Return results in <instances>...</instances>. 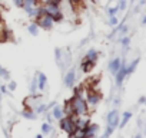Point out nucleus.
Instances as JSON below:
<instances>
[{
  "instance_id": "nucleus-26",
  "label": "nucleus",
  "mask_w": 146,
  "mask_h": 138,
  "mask_svg": "<svg viewBox=\"0 0 146 138\" xmlns=\"http://www.w3.org/2000/svg\"><path fill=\"white\" fill-rule=\"evenodd\" d=\"M16 88H17L16 82H15V81H10V82H9V85H7V89H9V91H15Z\"/></svg>"
},
{
  "instance_id": "nucleus-23",
  "label": "nucleus",
  "mask_w": 146,
  "mask_h": 138,
  "mask_svg": "<svg viewBox=\"0 0 146 138\" xmlns=\"http://www.w3.org/2000/svg\"><path fill=\"white\" fill-rule=\"evenodd\" d=\"M117 23H119V20H117V17L116 16H110V20H109V25L110 26H117Z\"/></svg>"
},
{
  "instance_id": "nucleus-21",
  "label": "nucleus",
  "mask_w": 146,
  "mask_h": 138,
  "mask_svg": "<svg viewBox=\"0 0 146 138\" xmlns=\"http://www.w3.org/2000/svg\"><path fill=\"white\" fill-rule=\"evenodd\" d=\"M117 12H119V7H117V6H115V7H109V9H108V15H109V17H110V16H116Z\"/></svg>"
},
{
  "instance_id": "nucleus-9",
  "label": "nucleus",
  "mask_w": 146,
  "mask_h": 138,
  "mask_svg": "<svg viewBox=\"0 0 146 138\" xmlns=\"http://www.w3.org/2000/svg\"><path fill=\"white\" fill-rule=\"evenodd\" d=\"M120 65H122V59H120V58H115V59H112V60L109 62V71H110L112 75H115V74L119 71Z\"/></svg>"
},
{
  "instance_id": "nucleus-5",
  "label": "nucleus",
  "mask_w": 146,
  "mask_h": 138,
  "mask_svg": "<svg viewBox=\"0 0 146 138\" xmlns=\"http://www.w3.org/2000/svg\"><path fill=\"white\" fill-rule=\"evenodd\" d=\"M115 76H116V85L120 86V85L123 84L125 78L127 76V68H126V63L122 62V65H120V68H119V71L115 74Z\"/></svg>"
},
{
  "instance_id": "nucleus-1",
  "label": "nucleus",
  "mask_w": 146,
  "mask_h": 138,
  "mask_svg": "<svg viewBox=\"0 0 146 138\" xmlns=\"http://www.w3.org/2000/svg\"><path fill=\"white\" fill-rule=\"evenodd\" d=\"M43 13L52 16L54 19V22H59L62 17H63V12H62V7L59 3H54V2H49V3H43L40 5Z\"/></svg>"
},
{
  "instance_id": "nucleus-7",
  "label": "nucleus",
  "mask_w": 146,
  "mask_h": 138,
  "mask_svg": "<svg viewBox=\"0 0 146 138\" xmlns=\"http://www.w3.org/2000/svg\"><path fill=\"white\" fill-rule=\"evenodd\" d=\"M39 104H40V96H37V94H35V95L30 94V96L25 99V107L29 108V109H33V111Z\"/></svg>"
},
{
  "instance_id": "nucleus-16",
  "label": "nucleus",
  "mask_w": 146,
  "mask_h": 138,
  "mask_svg": "<svg viewBox=\"0 0 146 138\" xmlns=\"http://www.w3.org/2000/svg\"><path fill=\"white\" fill-rule=\"evenodd\" d=\"M39 25L36 23V22H33V23H30L29 26H27V30H29V33L30 35H33V36H37L39 35Z\"/></svg>"
},
{
  "instance_id": "nucleus-29",
  "label": "nucleus",
  "mask_w": 146,
  "mask_h": 138,
  "mask_svg": "<svg viewBox=\"0 0 146 138\" xmlns=\"http://www.w3.org/2000/svg\"><path fill=\"white\" fill-rule=\"evenodd\" d=\"M0 92L6 94V92H7V86H6V85H0Z\"/></svg>"
},
{
  "instance_id": "nucleus-10",
  "label": "nucleus",
  "mask_w": 146,
  "mask_h": 138,
  "mask_svg": "<svg viewBox=\"0 0 146 138\" xmlns=\"http://www.w3.org/2000/svg\"><path fill=\"white\" fill-rule=\"evenodd\" d=\"M50 115H52V118H54V119H57V121H59L60 118H63V117H64V111H63V108H62L60 105H57V104H56V105L52 108V114H50Z\"/></svg>"
},
{
  "instance_id": "nucleus-15",
  "label": "nucleus",
  "mask_w": 146,
  "mask_h": 138,
  "mask_svg": "<svg viewBox=\"0 0 146 138\" xmlns=\"http://www.w3.org/2000/svg\"><path fill=\"white\" fill-rule=\"evenodd\" d=\"M95 62H90L88 59L83 58V62H82V69H83V72H90L92 71V68H93Z\"/></svg>"
},
{
  "instance_id": "nucleus-2",
  "label": "nucleus",
  "mask_w": 146,
  "mask_h": 138,
  "mask_svg": "<svg viewBox=\"0 0 146 138\" xmlns=\"http://www.w3.org/2000/svg\"><path fill=\"white\" fill-rule=\"evenodd\" d=\"M59 127L62 131H64L67 135H75L76 131H78V127L75 124V118L73 117H69V115H64L63 118L59 119Z\"/></svg>"
},
{
  "instance_id": "nucleus-3",
  "label": "nucleus",
  "mask_w": 146,
  "mask_h": 138,
  "mask_svg": "<svg viewBox=\"0 0 146 138\" xmlns=\"http://www.w3.org/2000/svg\"><path fill=\"white\" fill-rule=\"evenodd\" d=\"M36 23L39 25V27H40V29L50 30V29L54 26V19H53L52 16H49V15L43 13V10H42V7H40V13H39V16L36 17Z\"/></svg>"
},
{
  "instance_id": "nucleus-22",
  "label": "nucleus",
  "mask_w": 146,
  "mask_h": 138,
  "mask_svg": "<svg viewBox=\"0 0 146 138\" xmlns=\"http://www.w3.org/2000/svg\"><path fill=\"white\" fill-rule=\"evenodd\" d=\"M0 78H5V79H9V72L6 71L5 68L0 66Z\"/></svg>"
},
{
  "instance_id": "nucleus-30",
  "label": "nucleus",
  "mask_w": 146,
  "mask_h": 138,
  "mask_svg": "<svg viewBox=\"0 0 146 138\" xmlns=\"http://www.w3.org/2000/svg\"><path fill=\"white\" fill-rule=\"evenodd\" d=\"M142 23H143V25H146V16L143 17V20H142Z\"/></svg>"
},
{
  "instance_id": "nucleus-25",
  "label": "nucleus",
  "mask_w": 146,
  "mask_h": 138,
  "mask_svg": "<svg viewBox=\"0 0 146 138\" xmlns=\"http://www.w3.org/2000/svg\"><path fill=\"white\" fill-rule=\"evenodd\" d=\"M126 0H119V5H117V7H119V10H125L126 9Z\"/></svg>"
},
{
  "instance_id": "nucleus-6",
  "label": "nucleus",
  "mask_w": 146,
  "mask_h": 138,
  "mask_svg": "<svg viewBox=\"0 0 146 138\" xmlns=\"http://www.w3.org/2000/svg\"><path fill=\"white\" fill-rule=\"evenodd\" d=\"M106 121H108V125H110V127L116 128V127L119 125V121H120L119 111H117V109H113V111H110V112L108 114V117H106Z\"/></svg>"
},
{
  "instance_id": "nucleus-20",
  "label": "nucleus",
  "mask_w": 146,
  "mask_h": 138,
  "mask_svg": "<svg viewBox=\"0 0 146 138\" xmlns=\"http://www.w3.org/2000/svg\"><path fill=\"white\" fill-rule=\"evenodd\" d=\"M52 131H53V128H52L50 122H43V124H42V132H43V134H49V132H52Z\"/></svg>"
},
{
  "instance_id": "nucleus-31",
  "label": "nucleus",
  "mask_w": 146,
  "mask_h": 138,
  "mask_svg": "<svg viewBox=\"0 0 146 138\" xmlns=\"http://www.w3.org/2000/svg\"><path fill=\"white\" fill-rule=\"evenodd\" d=\"M92 2H93V3H98V2H99V0H92Z\"/></svg>"
},
{
  "instance_id": "nucleus-24",
  "label": "nucleus",
  "mask_w": 146,
  "mask_h": 138,
  "mask_svg": "<svg viewBox=\"0 0 146 138\" xmlns=\"http://www.w3.org/2000/svg\"><path fill=\"white\" fill-rule=\"evenodd\" d=\"M113 129H115L113 127H110V125H108V127H106V131H105V134H103V135H105V137H109V135H112V132H113Z\"/></svg>"
},
{
  "instance_id": "nucleus-8",
  "label": "nucleus",
  "mask_w": 146,
  "mask_h": 138,
  "mask_svg": "<svg viewBox=\"0 0 146 138\" xmlns=\"http://www.w3.org/2000/svg\"><path fill=\"white\" fill-rule=\"evenodd\" d=\"M75 82H76V72H75V69H70V71H67V74L64 75V85L67 88H72L75 85Z\"/></svg>"
},
{
  "instance_id": "nucleus-12",
  "label": "nucleus",
  "mask_w": 146,
  "mask_h": 138,
  "mask_svg": "<svg viewBox=\"0 0 146 138\" xmlns=\"http://www.w3.org/2000/svg\"><path fill=\"white\" fill-rule=\"evenodd\" d=\"M98 58H99V52H98L95 48H90V49L86 52V56H85V59H88V60H90V62H96Z\"/></svg>"
},
{
  "instance_id": "nucleus-27",
  "label": "nucleus",
  "mask_w": 146,
  "mask_h": 138,
  "mask_svg": "<svg viewBox=\"0 0 146 138\" xmlns=\"http://www.w3.org/2000/svg\"><path fill=\"white\" fill-rule=\"evenodd\" d=\"M120 42H122V45H123V46H127V45H129V42H130V39H129V36H125Z\"/></svg>"
},
{
  "instance_id": "nucleus-17",
  "label": "nucleus",
  "mask_w": 146,
  "mask_h": 138,
  "mask_svg": "<svg viewBox=\"0 0 146 138\" xmlns=\"http://www.w3.org/2000/svg\"><path fill=\"white\" fill-rule=\"evenodd\" d=\"M137 63H139V59H135L130 65H126V68H127V75H130L135 69H136V66H137Z\"/></svg>"
},
{
  "instance_id": "nucleus-19",
  "label": "nucleus",
  "mask_w": 146,
  "mask_h": 138,
  "mask_svg": "<svg viewBox=\"0 0 146 138\" xmlns=\"http://www.w3.org/2000/svg\"><path fill=\"white\" fill-rule=\"evenodd\" d=\"M36 91H37V78H33V79L30 81V94L35 95Z\"/></svg>"
},
{
  "instance_id": "nucleus-28",
  "label": "nucleus",
  "mask_w": 146,
  "mask_h": 138,
  "mask_svg": "<svg viewBox=\"0 0 146 138\" xmlns=\"http://www.w3.org/2000/svg\"><path fill=\"white\" fill-rule=\"evenodd\" d=\"M13 3H15V6L22 7V6H23V0H13Z\"/></svg>"
},
{
  "instance_id": "nucleus-11",
  "label": "nucleus",
  "mask_w": 146,
  "mask_h": 138,
  "mask_svg": "<svg viewBox=\"0 0 146 138\" xmlns=\"http://www.w3.org/2000/svg\"><path fill=\"white\" fill-rule=\"evenodd\" d=\"M46 85H47V76L44 75V74H37V89L39 91H44V88H46Z\"/></svg>"
},
{
  "instance_id": "nucleus-18",
  "label": "nucleus",
  "mask_w": 146,
  "mask_h": 138,
  "mask_svg": "<svg viewBox=\"0 0 146 138\" xmlns=\"http://www.w3.org/2000/svg\"><path fill=\"white\" fill-rule=\"evenodd\" d=\"M47 108H49V105H46V104H42V102H40V104L35 108V112H36V114H43V112H46V109H47Z\"/></svg>"
},
{
  "instance_id": "nucleus-13",
  "label": "nucleus",
  "mask_w": 146,
  "mask_h": 138,
  "mask_svg": "<svg viewBox=\"0 0 146 138\" xmlns=\"http://www.w3.org/2000/svg\"><path fill=\"white\" fill-rule=\"evenodd\" d=\"M130 118H132V112H129V111L123 112V114H122V117H120V121H119V125H117V127L123 128V127L129 122V119H130Z\"/></svg>"
},
{
  "instance_id": "nucleus-14",
  "label": "nucleus",
  "mask_w": 146,
  "mask_h": 138,
  "mask_svg": "<svg viewBox=\"0 0 146 138\" xmlns=\"http://www.w3.org/2000/svg\"><path fill=\"white\" fill-rule=\"evenodd\" d=\"M22 117H25L26 119H36L37 117H36V112L33 111V109H29V108H25L23 111H22Z\"/></svg>"
},
{
  "instance_id": "nucleus-4",
  "label": "nucleus",
  "mask_w": 146,
  "mask_h": 138,
  "mask_svg": "<svg viewBox=\"0 0 146 138\" xmlns=\"http://www.w3.org/2000/svg\"><path fill=\"white\" fill-rule=\"evenodd\" d=\"M100 94H98V92H95V91H88V94H86V102H88V107H89V109L90 108H96L98 107V104H99V101H100Z\"/></svg>"
}]
</instances>
